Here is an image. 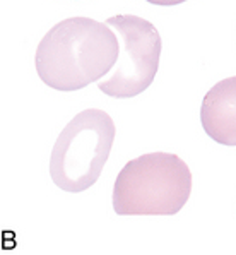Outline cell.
<instances>
[{"mask_svg": "<svg viewBox=\"0 0 236 255\" xmlns=\"http://www.w3.org/2000/svg\"><path fill=\"white\" fill-rule=\"evenodd\" d=\"M115 31L91 17H69L41 38L34 64L39 79L57 91H77L105 77L118 60Z\"/></svg>", "mask_w": 236, "mask_h": 255, "instance_id": "obj_1", "label": "cell"}, {"mask_svg": "<svg viewBox=\"0 0 236 255\" xmlns=\"http://www.w3.org/2000/svg\"><path fill=\"white\" fill-rule=\"evenodd\" d=\"M192 194V171L180 156L147 152L130 159L113 185V209L120 216H175Z\"/></svg>", "mask_w": 236, "mask_h": 255, "instance_id": "obj_2", "label": "cell"}, {"mask_svg": "<svg viewBox=\"0 0 236 255\" xmlns=\"http://www.w3.org/2000/svg\"><path fill=\"white\" fill-rule=\"evenodd\" d=\"M115 122L103 110L77 113L55 140L50 176L69 194L88 190L98 182L115 142Z\"/></svg>", "mask_w": 236, "mask_h": 255, "instance_id": "obj_3", "label": "cell"}, {"mask_svg": "<svg viewBox=\"0 0 236 255\" xmlns=\"http://www.w3.org/2000/svg\"><path fill=\"white\" fill-rule=\"evenodd\" d=\"M106 24L115 31L120 53L113 72L98 82V88L117 100L139 96L152 84L159 69L163 48L159 31L147 19L130 14L108 17Z\"/></svg>", "mask_w": 236, "mask_h": 255, "instance_id": "obj_4", "label": "cell"}, {"mask_svg": "<svg viewBox=\"0 0 236 255\" xmlns=\"http://www.w3.org/2000/svg\"><path fill=\"white\" fill-rule=\"evenodd\" d=\"M200 124L218 144L236 146V76L216 82L206 93Z\"/></svg>", "mask_w": 236, "mask_h": 255, "instance_id": "obj_5", "label": "cell"}, {"mask_svg": "<svg viewBox=\"0 0 236 255\" xmlns=\"http://www.w3.org/2000/svg\"><path fill=\"white\" fill-rule=\"evenodd\" d=\"M149 3H154V5H163V7H170V5H178V3H183L187 0H145Z\"/></svg>", "mask_w": 236, "mask_h": 255, "instance_id": "obj_6", "label": "cell"}]
</instances>
